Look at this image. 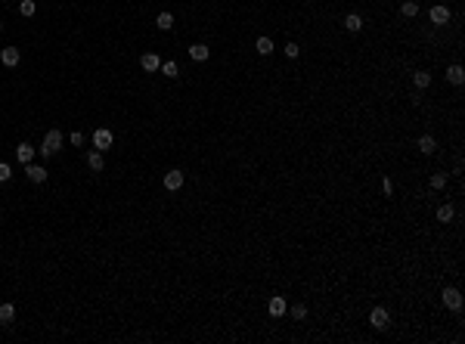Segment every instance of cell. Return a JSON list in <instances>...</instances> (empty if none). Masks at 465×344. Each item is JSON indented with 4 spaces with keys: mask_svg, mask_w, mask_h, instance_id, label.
<instances>
[{
    "mask_svg": "<svg viewBox=\"0 0 465 344\" xmlns=\"http://www.w3.org/2000/svg\"><path fill=\"white\" fill-rule=\"evenodd\" d=\"M369 323H372V329H388V323H391V316H388V310L385 307H372V313H369Z\"/></svg>",
    "mask_w": 465,
    "mask_h": 344,
    "instance_id": "2",
    "label": "cell"
},
{
    "mask_svg": "<svg viewBox=\"0 0 465 344\" xmlns=\"http://www.w3.org/2000/svg\"><path fill=\"white\" fill-rule=\"evenodd\" d=\"M344 28L351 31V34H357L360 28H363V19H360L357 13H347V16H344Z\"/></svg>",
    "mask_w": 465,
    "mask_h": 344,
    "instance_id": "16",
    "label": "cell"
},
{
    "mask_svg": "<svg viewBox=\"0 0 465 344\" xmlns=\"http://www.w3.org/2000/svg\"><path fill=\"white\" fill-rule=\"evenodd\" d=\"M267 310H270V316H273V319H279V316H285V310H288L285 298H273V301L267 304Z\"/></svg>",
    "mask_w": 465,
    "mask_h": 344,
    "instance_id": "10",
    "label": "cell"
},
{
    "mask_svg": "<svg viewBox=\"0 0 465 344\" xmlns=\"http://www.w3.org/2000/svg\"><path fill=\"white\" fill-rule=\"evenodd\" d=\"M68 140H72V146H84V133H81V130H72V136H68Z\"/></svg>",
    "mask_w": 465,
    "mask_h": 344,
    "instance_id": "28",
    "label": "cell"
},
{
    "mask_svg": "<svg viewBox=\"0 0 465 344\" xmlns=\"http://www.w3.org/2000/svg\"><path fill=\"white\" fill-rule=\"evenodd\" d=\"M140 65H143V72H158L161 59H158L155 53H143V56H140Z\"/></svg>",
    "mask_w": 465,
    "mask_h": 344,
    "instance_id": "8",
    "label": "cell"
},
{
    "mask_svg": "<svg viewBox=\"0 0 465 344\" xmlns=\"http://www.w3.org/2000/svg\"><path fill=\"white\" fill-rule=\"evenodd\" d=\"M447 81H450V84H456V87L465 81V72H462V65H459V62H453V65L447 68Z\"/></svg>",
    "mask_w": 465,
    "mask_h": 344,
    "instance_id": "13",
    "label": "cell"
},
{
    "mask_svg": "<svg viewBox=\"0 0 465 344\" xmlns=\"http://www.w3.org/2000/svg\"><path fill=\"white\" fill-rule=\"evenodd\" d=\"M19 59H22V53H19L16 47H6L3 53H0V65H6V68H16Z\"/></svg>",
    "mask_w": 465,
    "mask_h": 344,
    "instance_id": "5",
    "label": "cell"
},
{
    "mask_svg": "<svg viewBox=\"0 0 465 344\" xmlns=\"http://www.w3.org/2000/svg\"><path fill=\"white\" fill-rule=\"evenodd\" d=\"M208 56H211V50H208L205 43H192V47H189V59L192 62H205Z\"/></svg>",
    "mask_w": 465,
    "mask_h": 344,
    "instance_id": "12",
    "label": "cell"
},
{
    "mask_svg": "<svg viewBox=\"0 0 465 344\" xmlns=\"http://www.w3.org/2000/svg\"><path fill=\"white\" fill-rule=\"evenodd\" d=\"M413 84H416L418 90H425L428 84H431V75H428V72H416V75H413Z\"/></svg>",
    "mask_w": 465,
    "mask_h": 344,
    "instance_id": "23",
    "label": "cell"
},
{
    "mask_svg": "<svg viewBox=\"0 0 465 344\" xmlns=\"http://www.w3.org/2000/svg\"><path fill=\"white\" fill-rule=\"evenodd\" d=\"M9 177H13V168H9L6 162H0V183H6Z\"/></svg>",
    "mask_w": 465,
    "mask_h": 344,
    "instance_id": "26",
    "label": "cell"
},
{
    "mask_svg": "<svg viewBox=\"0 0 465 344\" xmlns=\"http://www.w3.org/2000/svg\"><path fill=\"white\" fill-rule=\"evenodd\" d=\"M183 180H186L183 171H177V168L168 171V174H165V189H168V192H177V189L183 186Z\"/></svg>",
    "mask_w": 465,
    "mask_h": 344,
    "instance_id": "3",
    "label": "cell"
},
{
    "mask_svg": "<svg viewBox=\"0 0 465 344\" xmlns=\"http://www.w3.org/2000/svg\"><path fill=\"white\" fill-rule=\"evenodd\" d=\"M400 13H403V19H413V16H418V3H416V0H406V3L400 6Z\"/></svg>",
    "mask_w": 465,
    "mask_h": 344,
    "instance_id": "22",
    "label": "cell"
},
{
    "mask_svg": "<svg viewBox=\"0 0 465 344\" xmlns=\"http://www.w3.org/2000/svg\"><path fill=\"white\" fill-rule=\"evenodd\" d=\"M292 316H295V319H307V307H304V304H295V307H292Z\"/></svg>",
    "mask_w": 465,
    "mask_h": 344,
    "instance_id": "27",
    "label": "cell"
},
{
    "mask_svg": "<svg viewBox=\"0 0 465 344\" xmlns=\"http://www.w3.org/2000/svg\"><path fill=\"white\" fill-rule=\"evenodd\" d=\"M0 31H3V25H0Z\"/></svg>",
    "mask_w": 465,
    "mask_h": 344,
    "instance_id": "31",
    "label": "cell"
},
{
    "mask_svg": "<svg viewBox=\"0 0 465 344\" xmlns=\"http://www.w3.org/2000/svg\"><path fill=\"white\" fill-rule=\"evenodd\" d=\"M381 192H385V196H394V183H391L388 177H385V180H381Z\"/></svg>",
    "mask_w": 465,
    "mask_h": 344,
    "instance_id": "29",
    "label": "cell"
},
{
    "mask_svg": "<svg viewBox=\"0 0 465 344\" xmlns=\"http://www.w3.org/2000/svg\"><path fill=\"white\" fill-rule=\"evenodd\" d=\"M112 140H115V136H112V130H106V128H99L96 133H93V146H96L99 152H106V149L112 146Z\"/></svg>",
    "mask_w": 465,
    "mask_h": 344,
    "instance_id": "4",
    "label": "cell"
},
{
    "mask_svg": "<svg viewBox=\"0 0 465 344\" xmlns=\"http://www.w3.org/2000/svg\"><path fill=\"white\" fill-rule=\"evenodd\" d=\"M447 186V174H431V189H444Z\"/></svg>",
    "mask_w": 465,
    "mask_h": 344,
    "instance_id": "25",
    "label": "cell"
},
{
    "mask_svg": "<svg viewBox=\"0 0 465 344\" xmlns=\"http://www.w3.org/2000/svg\"><path fill=\"white\" fill-rule=\"evenodd\" d=\"M453 217H456V208H453L450 202H447V205H440V208H437V220H440V223H450Z\"/></svg>",
    "mask_w": 465,
    "mask_h": 344,
    "instance_id": "17",
    "label": "cell"
},
{
    "mask_svg": "<svg viewBox=\"0 0 465 344\" xmlns=\"http://www.w3.org/2000/svg\"><path fill=\"white\" fill-rule=\"evenodd\" d=\"M155 25H158L161 31H171V28H174V13H168V9H165V13H158Z\"/></svg>",
    "mask_w": 465,
    "mask_h": 344,
    "instance_id": "19",
    "label": "cell"
},
{
    "mask_svg": "<svg viewBox=\"0 0 465 344\" xmlns=\"http://www.w3.org/2000/svg\"><path fill=\"white\" fill-rule=\"evenodd\" d=\"M418 149H422V155H431L434 149H437V140H434L431 133H422V136H418Z\"/></svg>",
    "mask_w": 465,
    "mask_h": 344,
    "instance_id": "15",
    "label": "cell"
},
{
    "mask_svg": "<svg viewBox=\"0 0 465 344\" xmlns=\"http://www.w3.org/2000/svg\"><path fill=\"white\" fill-rule=\"evenodd\" d=\"M298 53H301V50H298V43H288V47H285V56H288V59H295Z\"/></svg>",
    "mask_w": 465,
    "mask_h": 344,
    "instance_id": "30",
    "label": "cell"
},
{
    "mask_svg": "<svg viewBox=\"0 0 465 344\" xmlns=\"http://www.w3.org/2000/svg\"><path fill=\"white\" fill-rule=\"evenodd\" d=\"M19 13L25 16V19H31L34 13H38V3H34V0H22V3H19Z\"/></svg>",
    "mask_w": 465,
    "mask_h": 344,
    "instance_id": "21",
    "label": "cell"
},
{
    "mask_svg": "<svg viewBox=\"0 0 465 344\" xmlns=\"http://www.w3.org/2000/svg\"><path fill=\"white\" fill-rule=\"evenodd\" d=\"M87 168H90V171H96V174H99L102 168H106V158H102V152H99V149H93V152H87Z\"/></svg>",
    "mask_w": 465,
    "mask_h": 344,
    "instance_id": "9",
    "label": "cell"
},
{
    "mask_svg": "<svg viewBox=\"0 0 465 344\" xmlns=\"http://www.w3.org/2000/svg\"><path fill=\"white\" fill-rule=\"evenodd\" d=\"M254 50H258L261 56H270L273 53V41L270 38H258V41H254Z\"/></svg>",
    "mask_w": 465,
    "mask_h": 344,
    "instance_id": "20",
    "label": "cell"
},
{
    "mask_svg": "<svg viewBox=\"0 0 465 344\" xmlns=\"http://www.w3.org/2000/svg\"><path fill=\"white\" fill-rule=\"evenodd\" d=\"M428 16H431L434 25H447V22H450V9L444 3H437V6H431V13H428Z\"/></svg>",
    "mask_w": 465,
    "mask_h": 344,
    "instance_id": "7",
    "label": "cell"
},
{
    "mask_svg": "<svg viewBox=\"0 0 465 344\" xmlns=\"http://www.w3.org/2000/svg\"><path fill=\"white\" fill-rule=\"evenodd\" d=\"M0 3H3V0H0Z\"/></svg>",
    "mask_w": 465,
    "mask_h": 344,
    "instance_id": "32",
    "label": "cell"
},
{
    "mask_svg": "<svg viewBox=\"0 0 465 344\" xmlns=\"http://www.w3.org/2000/svg\"><path fill=\"white\" fill-rule=\"evenodd\" d=\"M62 149V130H46V136H44V143H41V155L44 158H50V155H56Z\"/></svg>",
    "mask_w": 465,
    "mask_h": 344,
    "instance_id": "1",
    "label": "cell"
},
{
    "mask_svg": "<svg viewBox=\"0 0 465 344\" xmlns=\"http://www.w3.org/2000/svg\"><path fill=\"white\" fill-rule=\"evenodd\" d=\"M444 304L450 307V310H462V295H459V289H444Z\"/></svg>",
    "mask_w": 465,
    "mask_h": 344,
    "instance_id": "6",
    "label": "cell"
},
{
    "mask_svg": "<svg viewBox=\"0 0 465 344\" xmlns=\"http://www.w3.org/2000/svg\"><path fill=\"white\" fill-rule=\"evenodd\" d=\"M25 174L31 183H44L46 180V168L44 165H25Z\"/></svg>",
    "mask_w": 465,
    "mask_h": 344,
    "instance_id": "11",
    "label": "cell"
},
{
    "mask_svg": "<svg viewBox=\"0 0 465 344\" xmlns=\"http://www.w3.org/2000/svg\"><path fill=\"white\" fill-rule=\"evenodd\" d=\"M13 319H16V307H13V304H0V323L9 326Z\"/></svg>",
    "mask_w": 465,
    "mask_h": 344,
    "instance_id": "18",
    "label": "cell"
},
{
    "mask_svg": "<svg viewBox=\"0 0 465 344\" xmlns=\"http://www.w3.org/2000/svg\"><path fill=\"white\" fill-rule=\"evenodd\" d=\"M161 75H168V78H177V75H180L177 62H161Z\"/></svg>",
    "mask_w": 465,
    "mask_h": 344,
    "instance_id": "24",
    "label": "cell"
},
{
    "mask_svg": "<svg viewBox=\"0 0 465 344\" xmlns=\"http://www.w3.org/2000/svg\"><path fill=\"white\" fill-rule=\"evenodd\" d=\"M16 158L22 165H31V158H34V146H28V143H19L16 146Z\"/></svg>",
    "mask_w": 465,
    "mask_h": 344,
    "instance_id": "14",
    "label": "cell"
}]
</instances>
